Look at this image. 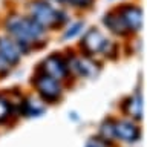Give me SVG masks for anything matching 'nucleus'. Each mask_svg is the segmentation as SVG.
Listing matches in <instances>:
<instances>
[{
    "label": "nucleus",
    "mask_w": 147,
    "mask_h": 147,
    "mask_svg": "<svg viewBox=\"0 0 147 147\" xmlns=\"http://www.w3.org/2000/svg\"><path fill=\"white\" fill-rule=\"evenodd\" d=\"M22 110H23V113H25L26 117H37V115H40L41 112H43V109H41L40 106H35L31 100L25 101Z\"/></svg>",
    "instance_id": "obj_12"
},
{
    "label": "nucleus",
    "mask_w": 147,
    "mask_h": 147,
    "mask_svg": "<svg viewBox=\"0 0 147 147\" xmlns=\"http://www.w3.org/2000/svg\"><path fill=\"white\" fill-rule=\"evenodd\" d=\"M81 29H83V23H81V22L74 23V25H71V26H69L66 31H64L63 38L71 40V38H74V37H77L78 34H80V31H81Z\"/></svg>",
    "instance_id": "obj_13"
},
{
    "label": "nucleus",
    "mask_w": 147,
    "mask_h": 147,
    "mask_svg": "<svg viewBox=\"0 0 147 147\" xmlns=\"http://www.w3.org/2000/svg\"><path fill=\"white\" fill-rule=\"evenodd\" d=\"M9 113H11V104L8 103L6 98L0 96V123H3L9 117Z\"/></svg>",
    "instance_id": "obj_14"
},
{
    "label": "nucleus",
    "mask_w": 147,
    "mask_h": 147,
    "mask_svg": "<svg viewBox=\"0 0 147 147\" xmlns=\"http://www.w3.org/2000/svg\"><path fill=\"white\" fill-rule=\"evenodd\" d=\"M0 57L9 64L18 63L22 57V46L9 37H0Z\"/></svg>",
    "instance_id": "obj_5"
},
{
    "label": "nucleus",
    "mask_w": 147,
    "mask_h": 147,
    "mask_svg": "<svg viewBox=\"0 0 147 147\" xmlns=\"http://www.w3.org/2000/svg\"><path fill=\"white\" fill-rule=\"evenodd\" d=\"M29 18H32L43 29L58 28L67 20V17L61 11H57L46 0H34L29 3Z\"/></svg>",
    "instance_id": "obj_2"
},
{
    "label": "nucleus",
    "mask_w": 147,
    "mask_h": 147,
    "mask_svg": "<svg viewBox=\"0 0 147 147\" xmlns=\"http://www.w3.org/2000/svg\"><path fill=\"white\" fill-rule=\"evenodd\" d=\"M74 66V71L75 74L81 77H94L96 75V72H98V64H95L92 60L89 58H81V60H74L71 63Z\"/></svg>",
    "instance_id": "obj_9"
},
{
    "label": "nucleus",
    "mask_w": 147,
    "mask_h": 147,
    "mask_svg": "<svg viewBox=\"0 0 147 147\" xmlns=\"http://www.w3.org/2000/svg\"><path fill=\"white\" fill-rule=\"evenodd\" d=\"M124 26L127 28V31H138L141 28L142 22V12L141 9L135 6V5H126L121 8V12H118Z\"/></svg>",
    "instance_id": "obj_7"
},
{
    "label": "nucleus",
    "mask_w": 147,
    "mask_h": 147,
    "mask_svg": "<svg viewBox=\"0 0 147 147\" xmlns=\"http://www.w3.org/2000/svg\"><path fill=\"white\" fill-rule=\"evenodd\" d=\"M5 28L11 34L12 40H16L22 48L38 43L41 38H45V31H46L37 25L32 18L17 16V14H11L6 18Z\"/></svg>",
    "instance_id": "obj_1"
},
{
    "label": "nucleus",
    "mask_w": 147,
    "mask_h": 147,
    "mask_svg": "<svg viewBox=\"0 0 147 147\" xmlns=\"http://www.w3.org/2000/svg\"><path fill=\"white\" fill-rule=\"evenodd\" d=\"M35 87H37L38 95L45 101H57L61 96V86H60L58 80L46 75V74L38 75V78L35 81Z\"/></svg>",
    "instance_id": "obj_3"
},
{
    "label": "nucleus",
    "mask_w": 147,
    "mask_h": 147,
    "mask_svg": "<svg viewBox=\"0 0 147 147\" xmlns=\"http://www.w3.org/2000/svg\"><path fill=\"white\" fill-rule=\"evenodd\" d=\"M101 135L113 138V123H104L101 126Z\"/></svg>",
    "instance_id": "obj_15"
},
{
    "label": "nucleus",
    "mask_w": 147,
    "mask_h": 147,
    "mask_svg": "<svg viewBox=\"0 0 147 147\" xmlns=\"http://www.w3.org/2000/svg\"><path fill=\"white\" fill-rule=\"evenodd\" d=\"M103 23L113 32V34H117V35H124L126 32H129L127 28L124 26V23H123V20H121V17H119L118 12H109V14H106V16L103 17Z\"/></svg>",
    "instance_id": "obj_10"
},
{
    "label": "nucleus",
    "mask_w": 147,
    "mask_h": 147,
    "mask_svg": "<svg viewBox=\"0 0 147 147\" xmlns=\"http://www.w3.org/2000/svg\"><path fill=\"white\" fill-rule=\"evenodd\" d=\"M87 147H100V146H87Z\"/></svg>",
    "instance_id": "obj_18"
},
{
    "label": "nucleus",
    "mask_w": 147,
    "mask_h": 147,
    "mask_svg": "<svg viewBox=\"0 0 147 147\" xmlns=\"http://www.w3.org/2000/svg\"><path fill=\"white\" fill-rule=\"evenodd\" d=\"M113 138H119L126 142H133L140 140V129L130 121H117L113 123Z\"/></svg>",
    "instance_id": "obj_8"
},
{
    "label": "nucleus",
    "mask_w": 147,
    "mask_h": 147,
    "mask_svg": "<svg viewBox=\"0 0 147 147\" xmlns=\"http://www.w3.org/2000/svg\"><path fill=\"white\" fill-rule=\"evenodd\" d=\"M69 5H75V6H86L90 3V0H67Z\"/></svg>",
    "instance_id": "obj_16"
},
{
    "label": "nucleus",
    "mask_w": 147,
    "mask_h": 147,
    "mask_svg": "<svg viewBox=\"0 0 147 147\" xmlns=\"http://www.w3.org/2000/svg\"><path fill=\"white\" fill-rule=\"evenodd\" d=\"M9 67H11V64L6 63L2 57H0V72H3V74H5V72H8V69H9Z\"/></svg>",
    "instance_id": "obj_17"
},
{
    "label": "nucleus",
    "mask_w": 147,
    "mask_h": 147,
    "mask_svg": "<svg viewBox=\"0 0 147 147\" xmlns=\"http://www.w3.org/2000/svg\"><path fill=\"white\" fill-rule=\"evenodd\" d=\"M81 46L84 48L87 54H104L107 51L109 41L101 34V31L98 28H90L86 32V35L83 37Z\"/></svg>",
    "instance_id": "obj_4"
},
{
    "label": "nucleus",
    "mask_w": 147,
    "mask_h": 147,
    "mask_svg": "<svg viewBox=\"0 0 147 147\" xmlns=\"http://www.w3.org/2000/svg\"><path fill=\"white\" fill-rule=\"evenodd\" d=\"M126 110L129 115H132L135 119H141L142 118V110H144V106H142V98L140 95H135L132 98L127 100L126 104Z\"/></svg>",
    "instance_id": "obj_11"
},
{
    "label": "nucleus",
    "mask_w": 147,
    "mask_h": 147,
    "mask_svg": "<svg viewBox=\"0 0 147 147\" xmlns=\"http://www.w3.org/2000/svg\"><path fill=\"white\" fill-rule=\"evenodd\" d=\"M43 71L46 75L55 78V80H61L67 75V64L66 61L60 57V55H51L45 60L43 63Z\"/></svg>",
    "instance_id": "obj_6"
}]
</instances>
